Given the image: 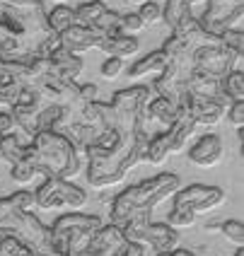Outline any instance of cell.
Masks as SVG:
<instances>
[{
    "instance_id": "obj_1",
    "label": "cell",
    "mask_w": 244,
    "mask_h": 256,
    "mask_svg": "<svg viewBox=\"0 0 244 256\" xmlns=\"http://www.w3.org/2000/svg\"><path fill=\"white\" fill-rule=\"evenodd\" d=\"M58 46V34L46 22L42 0H0V60L34 63L48 58Z\"/></svg>"
},
{
    "instance_id": "obj_2",
    "label": "cell",
    "mask_w": 244,
    "mask_h": 256,
    "mask_svg": "<svg viewBox=\"0 0 244 256\" xmlns=\"http://www.w3.org/2000/svg\"><path fill=\"white\" fill-rule=\"evenodd\" d=\"M179 188L182 179L170 172L124 188L112 203V225L121 230L128 242L140 244L145 228L152 222V208Z\"/></svg>"
},
{
    "instance_id": "obj_3",
    "label": "cell",
    "mask_w": 244,
    "mask_h": 256,
    "mask_svg": "<svg viewBox=\"0 0 244 256\" xmlns=\"http://www.w3.org/2000/svg\"><path fill=\"white\" fill-rule=\"evenodd\" d=\"M148 130H138L133 136L118 138L112 150H94L87 148V182L94 188H106V186L118 184L136 164L145 162L148 152Z\"/></svg>"
},
{
    "instance_id": "obj_4",
    "label": "cell",
    "mask_w": 244,
    "mask_h": 256,
    "mask_svg": "<svg viewBox=\"0 0 244 256\" xmlns=\"http://www.w3.org/2000/svg\"><path fill=\"white\" fill-rule=\"evenodd\" d=\"M24 160L32 162V167L44 179H66L68 182L82 167V152H78L75 145L56 130L36 133L32 145L27 148Z\"/></svg>"
},
{
    "instance_id": "obj_5",
    "label": "cell",
    "mask_w": 244,
    "mask_h": 256,
    "mask_svg": "<svg viewBox=\"0 0 244 256\" xmlns=\"http://www.w3.org/2000/svg\"><path fill=\"white\" fill-rule=\"evenodd\" d=\"M155 97L150 85H133L118 90L109 104L100 102V112L106 128L116 130L118 138L133 136L138 130H148V104Z\"/></svg>"
},
{
    "instance_id": "obj_6",
    "label": "cell",
    "mask_w": 244,
    "mask_h": 256,
    "mask_svg": "<svg viewBox=\"0 0 244 256\" xmlns=\"http://www.w3.org/2000/svg\"><path fill=\"white\" fill-rule=\"evenodd\" d=\"M102 228L104 222L97 215L68 213L60 215L48 230H51V242L56 246V252H60L63 256H87Z\"/></svg>"
},
{
    "instance_id": "obj_7",
    "label": "cell",
    "mask_w": 244,
    "mask_h": 256,
    "mask_svg": "<svg viewBox=\"0 0 244 256\" xmlns=\"http://www.w3.org/2000/svg\"><path fill=\"white\" fill-rule=\"evenodd\" d=\"M244 0H206V12L198 17L201 27L220 39L228 29H242Z\"/></svg>"
},
{
    "instance_id": "obj_8",
    "label": "cell",
    "mask_w": 244,
    "mask_h": 256,
    "mask_svg": "<svg viewBox=\"0 0 244 256\" xmlns=\"http://www.w3.org/2000/svg\"><path fill=\"white\" fill-rule=\"evenodd\" d=\"M237 63L242 68V56L234 54L228 46H222V42L210 44V46H201L196 51V72L203 75V78L218 80V82H222L234 70Z\"/></svg>"
},
{
    "instance_id": "obj_9",
    "label": "cell",
    "mask_w": 244,
    "mask_h": 256,
    "mask_svg": "<svg viewBox=\"0 0 244 256\" xmlns=\"http://www.w3.org/2000/svg\"><path fill=\"white\" fill-rule=\"evenodd\" d=\"M36 198V208L44 210H54V208H80L87 203L85 188L70 184L66 179H44V184L34 191Z\"/></svg>"
},
{
    "instance_id": "obj_10",
    "label": "cell",
    "mask_w": 244,
    "mask_h": 256,
    "mask_svg": "<svg viewBox=\"0 0 244 256\" xmlns=\"http://www.w3.org/2000/svg\"><path fill=\"white\" fill-rule=\"evenodd\" d=\"M225 203V191L218 186H203V184H191L186 188L176 191L174 198V208L176 210H188V213L198 215L206 210H213L218 206Z\"/></svg>"
},
{
    "instance_id": "obj_11",
    "label": "cell",
    "mask_w": 244,
    "mask_h": 256,
    "mask_svg": "<svg viewBox=\"0 0 244 256\" xmlns=\"http://www.w3.org/2000/svg\"><path fill=\"white\" fill-rule=\"evenodd\" d=\"M104 39H106V34H102L97 29L72 24V27H68L66 32L58 34V46L78 56L80 51H87V48H94V46L100 48L102 44H104Z\"/></svg>"
},
{
    "instance_id": "obj_12",
    "label": "cell",
    "mask_w": 244,
    "mask_h": 256,
    "mask_svg": "<svg viewBox=\"0 0 244 256\" xmlns=\"http://www.w3.org/2000/svg\"><path fill=\"white\" fill-rule=\"evenodd\" d=\"M126 246H128V240L124 237L121 230L114 228V225H104L97 232L87 256H124Z\"/></svg>"
},
{
    "instance_id": "obj_13",
    "label": "cell",
    "mask_w": 244,
    "mask_h": 256,
    "mask_svg": "<svg viewBox=\"0 0 244 256\" xmlns=\"http://www.w3.org/2000/svg\"><path fill=\"white\" fill-rule=\"evenodd\" d=\"M85 70V60L80 56H75L70 51L56 46L48 56V72L56 75L60 80H68V82H75V78Z\"/></svg>"
},
{
    "instance_id": "obj_14",
    "label": "cell",
    "mask_w": 244,
    "mask_h": 256,
    "mask_svg": "<svg viewBox=\"0 0 244 256\" xmlns=\"http://www.w3.org/2000/svg\"><path fill=\"white\" fill-rule=\"evenodd\" d=\"M140 244H150L155 254H170L179 246V232L172 230L167 222H150L143 232Z\"/></svg>"
},
{
    "instance_id": "obj_15",
    "label": "cell",
    "mask_w": 244,
    "mask_h": 256,
    "mask_svg": "<svg viewBox=\"0 0 244 256\" xmlns=\"http://www.w3.org/2000/svg\"><path fill=\"white\" fill-rule=\"evenodd\" d=\"M220 157H222V140H220V136H213V133L203 136L201 140L188 150V160L198 167H213L220 162Z\"/></svg>"
},
{
    "instance_id": "obj_16",
    "label": "cell",
    "mask_w": 244,
    "mask_h": 256,
    "mask_svg": "<svg viewBox=\"0 0 244 256\" xmlns=\"http://www.w3.org/2000/svg\"><path fill=\"white\" fill-rule=\"evenodd\" d=\"M196 2H206V0H167V5L162 10V20L170 24V29L179 27L182 22H186L188 17H196L191 12V8Z\"/></svg>"
},
{
    "instance_id": "obj_17",
    "label": "cell",
    "mask_w": 244,
    "mask_h": 256,
    "mask_svg": "<svg viewBox=\"0 0 244 256\" xmlns=\"http://www.w3.org/2000/svg\"><path fill=\"white\" fill-rule=\"evenodd\" d=\"M176 116H179V106L174 104V102L164 100V97H152L150 104H148V121L152 118V121H158L162 126H172L174 121H176Z\"/></svg>"
},
{
    "instance_id": "obj_18",
    "label": "cell",
    "mask_w": 244,
    "mask_h": 256,
    "mask_svg": "<svg viewBox=\"0 0 244 256\" xmlns=\"http://www.w3.org/2000/svg\"><path fill=\"white\" fill-rule=\"evenodd\" d=\"M138 39L136 36H130V34H121V36H112V39H104L100 48L102 51H106L112 58H124L126 56H133L136 51H138Z\"/></svg>"
},
{
    "instance_id": "obj_19",
    "label": "cell",
    "mask_w": 244,
    "mask_h": 256,
    "mask_svg": "<svg viewBox=\"0 0 244 256\" xmlns=\"http://www.w3.org/2000/svg\"><path fill=\"white\" fill-rule=\"evenodd\" d=\"M106 10V5L102 0H92V2H82L72 10V24L78 27H94V22L102 17V12Z\"/></svg>"
},
{
    "instance_id": "obj_20",
    "label": "cell",
    "mask_w": 244,
    "mask_h": 256,
    "mask_svg": "<svg viewBox=\"0 0 244 256\" xmlns=\"http://www.w3.org/2000/svg\"><path fill=\"white\" fill-rule=\"evenodd\" d=\"M164 66H167V58H164V54L158 48V51L148 54L145 58H140L138 63H133L128 70V78H143L148 72H162Z\"/></svg>"
},
{
    "instance_id": "obj_21",
    "label": "cell",
    "mask_w": 244,
    "mask_h": 256,
    "mask_svg": "<svg viewBox=\"0 0 244 256\" xmlns=\"http://www.w3.org/2000/svg\"><path fill=\"white\" fill-rule=\"evenodd\" d=\"M27 148L29 145H24V142L20 140L14 133L0 138V157H2V160H8V162H10V167L17 164V162H22V160L27 157Z\"/></svg>"
},
{
    "instance_id": "obj_22",
    "label": "cell",
    "mask_w": 244,
    "mask_h": 256,
    "mask_svg": "<svg viewBox=\"0 0 244 256\" xmlns=\"http://www.w3.org/2000/svg\"><path fill=\"white\" fill-rule=\"evenodd\" d=\"M97 32H102V34H106V39H112V36H121L124 34V29H121V14L116 12V10H104L102 12V17L94 22V27Z\"/></svg>"
},
{
    "instance_id": "obj_23",
    "label": "cell",
    "mask_w": 244,
    "mask_h": 256,
    "mask_svg": "<svg viewBox=\"0 0 244 256\" xmlns=\"http://www.w3.org/2000/svg\"><path fill=\"white\" fill-rule=\"evenodd\" d=\"M220 87H222V92H225V97L232 102H244V70H234L220 82Z\"/></svg>"
},
{
    "instance_id": "obj_24",
    "label": "cell",
    "mask_w": 244,
    "mask_h": 256,
    "mask_svg": "<svg viewBox=\"0 0 244 256\" xmlns=\"http://www.w3.org/2000/svg\"><path fill=\"white\" fill-rule=\"evenodd\" d=\"M46 22H48L51 32H56V34L66 32L68 27H72V8L58 5V8H54L51 12L46 14Z\"/></svg>"
},
{
    "instance_id": "obj_25",
    "label": "cell",
    "mask_w": 244,
    "mask_h": 256,
    "mask_svg": "<svg viewBox=\"0 0 244 256\" xmlns=\"http://www.w3.org/2000/svg\"><path fill=\"white\" fill-rule=\"evenodd\" d=\"M60 116H63V109H60L58 104H46L42 112H39V118H36V133L56 130Z\"/></svg>"
},
{
    "instance_id": "obj_26",
    "label": "cell",
    "mask_w": 244,
    "mask_h": 256,
    "mask_svg": "<svg viewBox=\"0 0 244 256\" xmlns=\"http://www.w3.org/2000/svg\"><path fill=\"white\" fill-rule=\"evenodd\" d=\"M220 232H222L232 244H237V246L242 249V244H244V225H242V220H225V222H220Z\"/></svg>"
},
{
    "instance_id": "obj_27",
    "label": "cell",
    "mask_w": 244,
    "mask_h": 256,
    "mask_svg": "<svg viewBox=\"0 0 244 256\" xmlns=\"http://www.w3.org/2000/svg\"><path fill=\"white\" fill-rule=\"evenodd\" d=\"M220 42H222V46L232 48L234 54L244 56V32L242 29H228V32H222V34H220Z\"/></svg>"
},
{
    "instance_id": "obj_28",
    "label": "cell",
    "mask_w": 244,
    "mask_h": 256,
    "mask_svg": "<svg viewBox=\"0 0 244 256\" xmlns=\"http://www.w3.org/2000/svg\"><path fill=\"white\" fill-rule=\"evenodd\" d=\"M196 222V215L188 213V210H176V208H172V213L167 215V225L172 230H186L191 228Z\"/></svg>"
},
{
    "instance_id": "obj_29",
    "label": "cell",
    "mask_w": 244,
    "mask_h": 256,
    "mask_svg": "<svg viewBox=\"0 0 244 256\" xmlns=\"http://www.w3.org/2000/svg\"><path fill=\"white\" fill-rule=\"evenodd\" d=\"M10 176H12L17 184H27V182H32V179L36 176V170L32 167V162H29V160H22V162L12 164V170H10Z\"/></svg>"
},
{
    "instance_id": "obj_30",
    "label": "cell",
    "mask_w": 244,
    "mask_h": 256,
    "mask_svg": "<svg viewBox=\"0 0 244 256\" xmlns=\"http://www.w3.org/2000/svg\"><path fill=\"white\" fill-rule=\"evenodd\" d=\"M0 256H32V252H29L20 240L5 237V240L0 242Z\"/></svg>"
},
{
    "instance_id": "obj_31",
    "label": "cell",
    "mask_w": 244,
    "mask_h": 256,
    "mask_svg": "<svg viewBox=\"0 0 244 256\" xmlns=\"http://www.w3.org/2000/svg\"><path fill=\"white\" fill-rule=\"evenodd\" d=\"M8 198L12 200V206L17 210H27V213H32V208H36V198H34L32 191H14L12 196H8Z\"/></svg>"
},
{
    "instance_id": "obj_32",
    "label": "cell",
    "mask_w": 244,
    "mask_h": 256,
    "mask_svg": "<svg viewBox=\"0 0 244 256\" xmlns=\"http://www.w3.org/2000/svg\"><path fill=\"white\" fill-rule=\"evenodd\" d=\"M138 17H140L143 27L145 24H155V22L162 20V8L155 5V2H143V5H140V10H138Z\"/></svg>"
},
{
    "instance_id": "obj_33",
    "label": "cell",
    "mask_w": 244,
    "mask_h": 256,
    "mask_svg": "<svg viewBox=\"0 0 244 256\" xmlns=\"http://www.w3.org/2000/svg\"><path fill=\"white\" fill-rule=\"evenodd\" d=\"M121 70H124V60H121V58L109 56L104 63H102V78H106V80H114Z\"/></svg>"
},
{
    "instance_id": "obj_34",
    "label": "cell",
    "mask_w": 244,
    "mask_h": 256,
    "mask_svg": "<svg viewBox=\"0 0 244 256\" xmlns=\"http://www.w3.org/2000/svg\"><path fill=\"white\" fill-rule=\"evenodd\" d=\"M228 118L234 128H242L244 126V102H232L228 106Z\"/></svg>"
},
{
    "instance_id": "obj_35",
    "label": "cell",
    "mask_w": 244,
    "mask_h": 256,
    "mask_svg": "<svg viewBox=\"0 0 244 256\" xmlns=\"http://www.w3.org/2000/svg\"><path fill=\"white\" fill-rule=\"evenodd\" d=\"M121 29H124V34H126V32H140V29H143V22H140L138 12L121 14Z\"/></svg>"
},
{
    "instance_id": "obj_36",
    "label": "cell",
    "mask_w": 244,
    "mask_h": 256,
    "mask_svg": "<svg viewBox=\"0 0 244 256\" xmlns=\"http://www.w3.org/2000/svg\"><path fill=\"white\" fill-rule=\"evenodd\" d=\"M80 94L85 102H97V85L87 82V85H80Z\"/></svg>"
},
{
    "instance_id": "obj_37",
    "label": "cell",
    "mask_w": 244,
    "mask_h": 256,
    "mask_svg": "<svg viewBox=\"0 0 244 256\" xmlns=\"http://www.w3.org/2000/svg\"><path fill=\"white\" fill-rule=\"evenodd\" d=\"M124 256H145V249H143V244L128 242V246H126V252H124Z\"/></svg>"
},
{
    "instance_id": "obj_38",
    "label": "cell",
    "mask_w": 244,
    "mask_h": 256,
    "mask_svg": "<svg viewBox=\"0 0 244 256\" xmlns=\"http://www.w3.org/2000/svg\"><path fill=\"white\" fill-rule=\"evenodd\" d=\"M206 230H208V232H216V230H220V222L213 220V222H208V225H206Z\"/></svg>"
},
{
    "instance_id": "obj_39",
    "label": "cell",
    "mask_w": 244,
    "mask_h": 256,
    "mask_svg": "<svg viewBox=\"0 0 244 256\" xmlns=\"http://www.w3.org/2000/svg\"><path fill=\"white\" fill-rule=\"evenodd\" d=\"M234 256H244V252H242V249H240V252H237V254H234Z\"/></svg>"
},
{
    "instance_id": "obj_40",
    "label": "cell",
    "mask_w": 244,
    "mask_h": 256,
    "mask_svg": "<svg viewBox=\"0 0 244 256\" xmlns=\"http://www.w3.org/2000/svg\"><path fill=\"white\" fill-rule=\"evenodd\" d=\"M130 2H140V5H143V2H145V0H130Z\"/></svg>"
},
{
    "instance_id": "obj_41",
    "label": "cell",
    "mask_w": 244,
    "mask_h": 256,
    "mask_svg": "<svg viewBox=\"0 0 244 256\" xmlns=\"http://www.w3.org/2000/svg\"><path fill=\"white\" fill-rule=\"evenodd\" d=\"M155 256H172V252H170V254H155Z\"/></svg>"
},
{
    "instance_id": "obj_42",
    "label": "cell",
    "mask_w": 244,
    "mask_h": 256,
    "mask_svg": "<svg viewBox=\"0 0 244 256\" xmlns=\"http://www.w3.org/2000/svg\"><path fill=\"white\" fill-rule=\"evenodd\" d=\"M0 70H2V60H0Z\"/></svg>"
}]
</instances>
